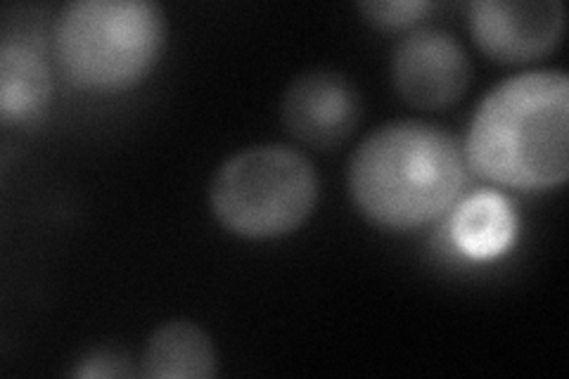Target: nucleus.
Segmentation results:
<instances>
[{
	"label": "nucleus",
	"instance_id": "nucleus-1",
	"mask_svg": "<svg viewBox=\"0 0 569 379\" xmlns=\"http://www.w3.org/2000/svg\"><path fill=\"white\" fill-rule=\"evenodd\" d=\"M466 164L491 183L546 190L569 176V77L522 71L489 90L466 138Z\"/></svg>",
	"mask_w": 569,
	"mask_h": 379
},
{
	"label": "nucleus",
	"instance_id": "nucleus-2",
	"mask_svg": "<svg viewBox=\"0 0 569 379\" xmlns=\"http://www.w3.org/2000/svg\"><path fill=\"white\" fill-rule=\"evenodd\" d=\"M466 154L443 126L399 119L372 131L349 159L347 188L366 219L406 232L441 219L466 188Z\"/></svg>",
	"mask_w": 569,
	"mask_h": 379
},
{
	"label": "nucleus",
	"instance_id": "nucleus-3",
	"mask_svg": "<svg viewBox=\"0 0 569 379\" xmlns=\"http://www.w3.org/2000/svg\"><path fill=\"white\" fill-rule=\"evenodd\" d=\"M64 79L91 93L146 81L167 46V14L154 0H71L56 20Z\"/></svg>",
	"mask_w": 569,
	"mask_h": 379
},
{
	"label": "nucleus",
	"instance_id": "nucleus-4",
	"mask_svg": "<svg viewBox=\"0 0 569 379\" xmlns=\"http://www.w3.org/2000/svg\"><path fill=\"white\" fill-rule=\"evenodd\" d=\"M320 183L311 159L269 142L228 157L209 186L217 221L247 240H276L299 230L316 211Z\"/></svg>",
	"mask_w": 569,
	"mask_h": 379
},
{
	"label": "nucleus",
	"instance_id": "nucleus-5",
	"mask_svg": "<svg viewBox=\"0 0 569 379\" xmlns=\"http://www.w3.org/2000/svg\"><path fill=\"white\" fill-rule=\"evenodd\" d=\"M468 50L443 29H413L391 52V81L397 93L425 112L458 102L470 86Z\"/></svg>",
	"mask_w": 569,
	"mask_h": 379
},
{
	"label": "nucleus",
	"instance_id": "nucleus-6",
	"mask_svg": "<svg viewBox=\"0 0 569 379\" xmlns=\"http://www.w3.org/2000/svg\"><path fill=\"white\" fill-rule=\"evenodd\" d=\"M468 24L491 60L525 64L553 52L565 33L560 0H472Z\"/></svg>",
	"mask_w": 569,
	"mask_h": 379
},
{
	"label": "nucleus",
	"instance_id": "nucleus-7",
	"mask_svg": "<svg viewBox=\"0 0 569 379\" xmlns=\"http://www.w3.org/2000/svg\"><path fill=\"white\" fill-rule=\"evenodd\" d=\"M282 123L297 140L318 150L342 146L363 119V100L353 81L335 69L299 74L282 93Z\"/></svg>",
	"mask_w": 569,
	"mask_h": 379
},
{
	"label": "nucleus",
	"instance_id": "nucleus-8",
	"mask_svg": "<svg viewBox=\"0 0 569 379\" xmlns=\"http://www.w3.org/2000/svg\"><path fill=\"white\" fill-rule=\"evenodd\" d=\"M148 379H211L219 375V356L211 337L192 320H169L150 335L140 358Z\"/></svg>",
	"mask_w": 569,
	"mask_h": 379
},
{
	"label": "nucleus",
	"instance_id": "nucleus-9",
	"mask_svg": "<svg viewBox=\"0 0 569 379\" xmlns=\"http://www.w3.org/2000/svg\"><path fill=\"white\" fill-rule=\"evenodd\" d=\"M52 77L48 62L27 43L6 41L0 48V119L36 121L50 104Z\"/></svg>",
	"mask_w": 569,
	"mask_h": 379
},
{
	"label": "nucleus",
	"instance_id": "nucleus-10",
	"mask_svg": "<svg viewBox=\"0 0 569 379\" xmlns=\"http://www.w3.org/2000/svg\"><path fill=\"white\" fill-rule=\"evenodd\" d=\"M453 238L466 255L489 259L515 238V213L496 192H479L462 202L453 216Z\"/></svg>",
	"mask_w": 569,
	"mask_h": 379
},
{
	"label": "nucleus",
	"instance_id": "nucleus-11",
	"mask_svg": "<svg viewBox=\"0 0 569 379\" xmlns=\"http://www.w3.org/2000/svg\"><path fill=\"white\" fill-rule=\"evenodd\" d=\"M356 8L366 17L368 24L385 31H399L418 24L432 10V3H427V0H368V3H359Z\"/></svg>",
	"mask_w": 569,
	"mask_h": 379
},
{
	"label": "nucleus",
	"instance_id": "nucleus-12",
	"mask_svg": "<svg viewBox=\"0 0 569 379\" xmlns=\"http://www.w3.org/2000/svg\"><path fill=\"white\" fill-rule=\"evenodd\" d=\"M74 377L83 379H129L136 377L133 358L119 347H98L88 351L79 366L71 370Z\"/></svg>",
	"mask_w": 569,
	"mask_h": 379
}]
</instances>
